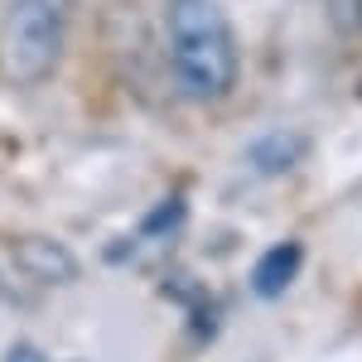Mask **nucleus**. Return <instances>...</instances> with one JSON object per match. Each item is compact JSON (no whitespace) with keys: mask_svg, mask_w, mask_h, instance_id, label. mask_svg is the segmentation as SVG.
Instances as JSON below:
<instances>
[{"mask_svg":"<svg viewBox=\"0 0 362 362\" xmlns=\"http://www.w3.org/2000/svg\"><path fill=\"white\" fill-rule=\"evenodd\" d=\"M165 49L169 73L184 97L194 102L232 97L242 78V54L223 0H165Z\"/></svg>","mask_w":362,"mask_h":362,"instance_id":"1","label":"nucleus"},{"mask_svg":"<svg viewBox=\"0 0 362 362\" xmlns=\"http://www.w3.org/2000/svg\"><path fill=\"white\" fill-rule=\"evenodd\" d=\"M73 0H5L0 10V83L39 87L54 78L68 44Z\"/></svg>","mask_w":362,"mask_h":362,"instance_id":"2","label":"nucleus"},{"mask_svg":"<svg viewBox=\"0 0 362 362\" xmlns=\"http://www.w3.org/2000/svg\"><path fill=\"white\" fill-rule=\"evenodd\" d=\"M5 251H10V261L25 271L34 285H63V280L78 276V256L54 242V237H44V232H25V237H5Z\"/></svg>","mask_w":362,"mask_h":362,"instance_id":"3","label":"nucleus"},{"mask_svg":"<svg viewBox=\"0 0 362 362\" xmlns=\"http://www.w3.org/2000/svg\"><path fill=\"white\" fill-rule=\"evenodd\" d=\"M300 261H305V247H300V242L271 247L256 261V271H251V290H256L261 300H280V295L290 290V280L300 276Z\"/></svg>","mask_w":362,"mask_h":362,"instance_id":"4","label":"nucleus"},{"mask_svg":"<svg viewBox=\"0 0 362 362\" xmlns=\"http://www.w3.org/2000/svg\"><path fill=\"white\" fill-rule=\"evenodd\" d=\"M305 150H309V140L300 131H271V136H261L251 145V165L261 169V174H285Z\"/></svg>","mask_w":362,"mask_h":362,"instance_id":"5","label":"nucleus"},{"mask_svg":"<svg viewBox=\"0 0 362 362\" xmlns=\"http://www.w3.org/2000/svg\"><path fill=\"white\" fill-rule=\"evenodd\" d=\"M184 208H189V203H184L179 194H174V198H165V203H160V208H155V213L145 218V227H140V232H145V237H160V232H169V227H179Z\"/></svg>","mask_w":362,"mask_h":362,"instance_id":"6","label":"nucleus"},{"mask_svg":"<svg viewBox=\"0 0 362 362\" xmlns=\"http://www.w3.org/2000/svg\"><path fill=\"white\" fill-rule=\"evenodd\" d=\"M0 295H5V280H0Z\"/></svg>","mask_w":362,"mask_h":362,"instance_id":"7","label":"nucleus"}]
</instances>
